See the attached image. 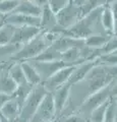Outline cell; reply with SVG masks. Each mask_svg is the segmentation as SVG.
Wrapping results in <instances>:
<instances>
[{"label":"cell","mask_w":117,"mask_h":122,"mask_svg":"<svg viewBox=\"0 0 117 122\" xmlns=\"http://www.w3.org/2000/svg\"><path fill=\"white\" fill-rule=\"evenodd\" d=\"M104 6V5H103ZM103 6L92 11L86 14V16L81 17L76 24L73 25L68 30H61V36H66L69 38L78 40H85L88 37L93 35V28L95 26L97 20L101 16V12Z\"/></svg>","instance_id":"cell-1"},{"label":"cell","mask_w":117,"mask_h":122,"mask_svg":"<svg viewBox=\"0 0 117 122\" xmlns=\"http://www.w3.org/2000/svg\"><path fill=\"white\" fill-rule=\"evenodd\" d=\"M48 92L45 90L44 86L38 85L33 86L31 93L29 94V96L25 99L24 105L20 108V112L16 122H30L32 120L33 116L35 115L38 107L41 104L43 98L45 97Z\"/></svg>","instance_id":"cell-2"},{"label":"cell","mask_w":117,"mask_h":122,"mask_svg":"<svg viewBox=\"0 0 117 122\" xmlns=\"http://www.w3.org/2000/svg\"><path fill=\"white\" fill-rule=\"evenodd\" d=\"M51 44L45 37V32H41L37 37H35L29 43L22 45L16 53L11 56V58L15 61H29L34 59L39 54H41L45 49L48 48Z\"/></svg>","instance_id":"cell-3"},{"label":"cell","mask_w":117,"mask_h":122,"mask_svg":"<svg viewBox=\"0 0 117 122\" xmlns=\"http://www.w3.org/2000/svg\"><path fill=\"white\" fill-rule=\"evenodd\" d=\"M116 86H114V81L110 83L109 86L103 87V89L99 90L96 93L92 94L91 96L86 99L84 105L81 107L82 112L86 113H92L94 110L97 109L99 106L103 105L111 99V97L115 94Z\"/></svg>","instance_id":"cell-4"},{"label":"cell","mask_w":117,"mask_h":122,"mask_svg":"<svg viewBox=\"0 0 117 122\" xmlns=\"http://www.w3.org/2000/svg\"><path fill=\"white\" fill-rule=\"evenodd\" d=\"M57 26L62 30H68L81 18V7L69 1L67 6L55 15Z\"/></svg>","instance_id":"cell-5"},{"label":"cell","mask_w":117,"mask_h":122,"mask_svg":"<svg viewBox=\"0 0 117 122\" xmlns=\"http://www.w3.org/2000/svg\"><path fill=\"white\" fill-rule=\"evenodd\" d=\"M55 116V107L52 93H47L30 122H50Z\"/></svg>","instance_id":"cell-6"},{"label":"cell","mask_w":117,"mask_h":122,"mask_svg":"<svg viewBox=\"0 0 117 122\" xmlns=\"http://www.w3.org/2000/svg\"><path fill=\"white\" fill-rule=\"evenodd\" d=\"M32 64V66L35 68L36 71L38 72V74L40 75L41 81L42 83L44 81H46L50 76L53 75L55 72H57L58 70L62 69L64 67H68V66H73L69 65L63 61H52V62H38V61H29Z\"/></svg>","instance_id":"cell-7"},{"label":"cell","mask_w":117,"mask_h":122,"mask_svg":"<svg viewBox=\"0 0 117 122\" xmlns=\"http://www.w3.org/2000/svg\"><path fill=\"white\" fill-rule=\"evenodd\" d=\"M75 66L76 65L64 67L62 69L58 70L57 72H55V73L52 76H50L46 81H44L42 83L45 87V90H46L48 93H53V92L57 90L58 87L66 85V83L68 82V79L70 78L71 74H72Z\"/></svg>","instance_id":"cell-8"},{"label":"cell","mask_w":117,"mask_h":122,"mask_svg":"<svg viewBox=\"0 0 117 122\" xmlns=\"http://www.w3.org/2000/svg\"><path fill=\"white\" fill-rule=\"evenodd\" d=\"M41 32V29L36 26H15L10 44L22 46L32 41Z\"/></svg>","instance_id":"cell-9"},{"label":"cell","mask_w":117,"mask_h":122,"mask_svg":"<svg viewBox=\"0 0 117 122\" xmlns=\"http://www.w3.org/2000/svg\"><path fill=\"white\" fill-rule=\"evenodd\" d=\"M116 1H113L112 4H108V2H106L101 12L100 20L102 25L106 30V33L109 34H113L116 30Z\"/></svg>","instance_id":"cell-10"},{"label":"cell","mask_w":117,"mask_h":122,"mask_svg":"<svg viewBox=\"0 0 117 122\" xmlns=\"http://www.w3.org/2000/svg\"><path fill=\"white\" fill-rule=\"evenodd\" d=\"M3 22L11 25L13 26H36V28H40L41 20L40 17L11 13L6 15Z\"/></svg>","instance_id":"cell-11"},{"label":"cell","mask_w":117,"mask_h":122,"mask_svg":"<svg viewBox=\"0 0 117 122\" xmlns=\"http://www.w3.org/2000/svg\"><path fill=\"white\" fill-rule=\"evenodd\" d=\"M51 46L56 51H58L60 54L70 48H77L81 50V49H84L86 47L85 40L73 39V38H69L66 36H60Z\"/></svg>","instance_id":"cell-12"},{"label":"cell","mask_w":117,"mask_h":122,"mask_svg":"<svg viewBox=\"0 0 117 122\" xmlns=\"http://www.w3.org/2000/svg\"><path fill=\"white\" fill-rule=\"evenodd\" d=\"M96 65H98L97 60L86 61V62H82L81 64H78V65H76L67 83H68L69 86H71V85H73V83H77L78 81L85 79L86 76L88 75V73L92 70V68L95 67Z\"/></svg>","instance_id":"cell-13"},{"label":"cell","mask_w":117,"mask_h":122,"mask_svg":"<svg viewBox=\"0 0 117 122\" xmlns=\"http://www.w3.org/2000/svg\"><path fill=\"white\" fill-rule=\"evenodd\" d=\"M12 13L40 17L41 14H42V7L38 6L34 2V0H22V1H20L16 8L12 11Z\"/></svg>","instance_id":"cell-14"},{"label":"cell","mask_w":117,"mask_h":122,"mask_svg":"<svg viewBox=\"0 0 117 122\" xmlns=\"http://www.w3.org/2000/svg\"><path fill=\"white\" fill-rule=\"evenodd\" d=\"M69 91H70V86L68 83H66V85L58 87L57 90L52 93L54 107H55V115L59 114L64 109L67 102V99H68V96H69Z\"/></svg>","instance_id":"cell-15"},{"label":"cell","mask_w":117,"mask_h":122,"mask_svg":"<svg viewBox=\"0 0 117 122\" xmlns=\"http://www.w3.org/2000/svg\"><path fill=\"white\" fill-rule=\"evenodd\" d=\"M20 105L17 104V102L15 100H13V99L11 98L1 108V110H0V115L8 122H16L18 115H20Z\"/></svg>","instance_id":"cell-16"},{"label":"cell","mask_w":117,"mask_h":122,"mask_svg":"<svg viewBox=\"0 0 117 122\" xmlns=\"http://www.w3.org/2000/svg\"><path fill=\"white\" fill-rule=\"evenodd\" d=\"M41 24L40 29L43 32H51L54 29L57 28V22H56L55 14L51 12L47 4H45L42 7V14L40 16Z\"/></svg>","instance_id":"cell-17"},{"label":"cell","mask_w":117,"mask_h":122,"mask_svg":"<svg viewBox=\"0 0 117 122\" xmlns=\"http://www.w3.org/2000/svg\"><path fill=\"white\" fill-rule=\"evenodd\" d=\"M20 66H21L22 71H24L27 83H29V85L32 86H38V85H41V83H42L40 75L38 74L36 69L32 66V64L30 63L29 61H21Z\"/></svg>","instance_id":"cell-18"},{"label":"cell","mask_w":117,"mask_h":122,"mask_svg":"<svg viewBox=\"0 0 117 122\" xmlns=\"http://www.w3.org/2000/svg\"><path fill=\"white\" fill-rule=\"evenodd\" d=\"M16 89V83L9 77L7 72L6 73H4V72L0 73V94L12 96Z\"/></svg>","instance_id":"cell-19"},{"label":"cell","mask_w":117,"mask_h":122,"mask_svg":"<svg viewBox=\"0 0 117 122\" xmlns=\"http://www.w3.org/2000/svg\"><path fill=\"white\" fill-rule=\"evenodd\" d=\"M59 60H61V54L58 51H56L52 46H49L41 54L32 59V61H38V62H52V61Z\"/></svg>","instance_id":"cell-20"},{"label":"cell","mask_w":117,"mask_h":122,"mask_svg":"<svg viewBox=\"0 0 117 122\" xmlns=\"http://www.w3.org/2000/svg\"><path fill=\"white\" fill-rule=\"evenodd\" d=\"M110 39V37L108 35H93L88 37L86 39H85V45L86 47H88L90 49H94V50H99L103 46L108 42V40Z\"/></svg>","instance_id":"cell-21"},{"label":"cell","mask_w":117,"mask_h":122,"mask_svg":"<svg viewBox=\"0 0 117 122\" xmlns=\"http://www.w3.org/2000/svg\"><path fill=\"white\" fill-rule=\"evenodd\" d=\"M7 74H8L9 77L16 83L17 86H24L27 83L24 71H22L21 66H20V62H16V63H14L13 65H11L10 68L8 69V71H7Z\"/></svg>","instance_id":"cell-22"},{"label":"cell","mask_w":117,"mask_h":122,"mask_svg":"<svg viewBox=\"0 0 117 122\" xmlns=\"http://www.w3.org/2000/svg\"><path fill=\"white\" fill-rule=\"evenodd\" d=\"M14 30H15V26L5 24V22L0 25V47L10 45Z\"/></svg>","instance_id":"cell-23"},{"label":"cell","mask_w":117,"mask_h":122,"mask_svg":"<svg viewBox=\"0 0 117 122\" xmlns=\"http://www.w3.org/2000/svg\"><path fill=\"white\" fill-rule=\"evenodd\" d=\"M33 89L32 86H30L29 83H25L24 86H17V89L15 90V92L13 93L12 97L13 100H15L17 102V104L20 105V107L21 108V106L24 105V103L25 101V99L29 96V94L31 93V91Z\"/></svg>","instance_id":"cell-24"},{"label":"cell","mask_w":117,"mask_h":122,"mask_svg":"<svg viewBox=\"0 0 117 122\" xmlns=\"http://www.w3.org/2000/svg\"><path fill=\"white\" fill-rule=\"evenodd\" d=\"M107 1H99V0H90V1H84V3L81 6V17L86 16V14L91 13L92 11L96 10L99 7H102L106 4Z\"/></svg>","instance_id":"cell-25"},{"label":"cell","mask_w":117,"mask_h":122,"mask_svg":"<svg viewBox=\"0 0 117 122\" xmlns=\"http://www.w3.org/2000/svg\"><path fill=\"white\" fill-rule=\"evenodd\" d=\"M97 60L98 65H104V66H110V67H114L116 66L117 63V54L116 51L109 53V54H103L100 55Z\"/></svg>","instance_id":"cell-26"},{"label":"cell","mask_w":117,"mask_h":122,"mask_svg":"<svg viewBox=\"0 0 117 122\" xmlns=\"http://www.w3.org/2000/svg\"><path fill=\"white\" fill-rule=\"evenodd\" d=\"M18 3V0H0V13H2L4 16L12 13Z\"/></svg>","instance_id":"cell-27"},{"label":"cell","mask_w":117,"mask_h":122,"mask_svg":"<svg viewBox=\"0 0 117 122\" xmlns=\"http://www.w3.org/2000/svg\"><path fill=\"white\" fill-rule=\"evenodd\" d=\"M103 122H116V102L114 97H112L106 108Z\"/></svg>","instance_id":"cell-28"},{"label":"cell","mask_w":117,"mask_h":122,"mask_svg":"<svg viewBox=\"0 0 117 122\" xmlns=\"http://www.w3.org/2000/svg\"><path fill=\"white\" fill-rule=\"evenodd\" d=\"M110 100L107 101L106 103H104L103 105L99 106L97 109H95L92 113H91V122H103L105 111H106V108H107Z\"/></svg>","instance_id":"cell-29"},{"label":"cell","mask_w":117,"mask_h":122,"mask_svg":"<svg viewBox=\"0 0 117 122\" xmlns=\"http://www.w3.org/2000/svg\"><path fill=\"white\" fill-rule=\"evenodd\" d=\"M68 2V0H50V1H47V5L49 9L51 10V12L56 15L65 8Z\"/></svg>","instance_id":"cell-30"},{"label":"cell","mask_w":117,"mask_h":122,"mask_svg":"<svg viewBox=\"0 0 117 122\" xmlns=\"http://www.w3.org/2000/svg\"><path fill=\"white\" fill-rule=\"evenodd\" d=\"M117 40L115 36H111L110 39L108 40V42L105 44L101 49H99V53L100 55L103 54H109V53H112L116 51V47H117Z\"/></svg>","instance_id":"cell-31"},{"label":"cell","mask_w":117,"mask_h":122,"mask_svg":"<svg viewBox=\"0 0 117 122\" xmlns=\"http://www.w3.org/2000/svg\"><path fill=\"white\" fill-rule=\"evenodd\" d=\"M65 122H86V121L85 120V118H82L78 115H72V116L67 117Z\"/></svg>","instance_id":"cell-32"},{"label":"cell","mask_w":117,"mask_h":122,"mask_svg":"<svg viewBox=\"0 0 117 122\" xmlns=\"http://www.w3.org/2000/svg\"><path fill=\"white\" fill-rule=\"evenodd\" d=\"M11 98H12L11 96H7V95L0 94V110H1V108H2L3 106H4L5 103H6V102H8Z\"/></svg>","instance_id":"cell-33"},{"label":"cell","mask_w":117,"mask_h":122,"mask_svg":"<svg viewBox=\"0 0 117 122\" xmlns=\"http://www.w3.org/2000/svg\"><path fill=\"white\" fill-rule=\"evenodd\" d=\"M4 18H5L4 15H3L2 13H0V22H2L3 20H4Z\"/></svg>","instance_id":"cell-34"},{"label":"cell","mask_w":117,"mask_h":122,"mask_svg":"<svg viewBox=\"0 0 117 122\" xmlns=\"http://www.w3.org/2000/svg\"><path fill=\"white\" fill-rule=\"evenodd\" d=\"M0 122H8V121H7L6 119H4V118H3L1 115H0Z\"/></svg>","instance_id":"cell-35"},{"label":"cell","mask_w":117,"mask_h":122,"mask_svg":"<svg viewBox=\"0 0 117 122\" xmlns=\"http://www.w3.org/2000/svg\"><path fill=\"white\" fill-rule=\"evenodd\" d=\"M2 24H3V21H2V22H0V25H2Z\"/></svg>","instance_id":"cell-36"}]
</instances>
